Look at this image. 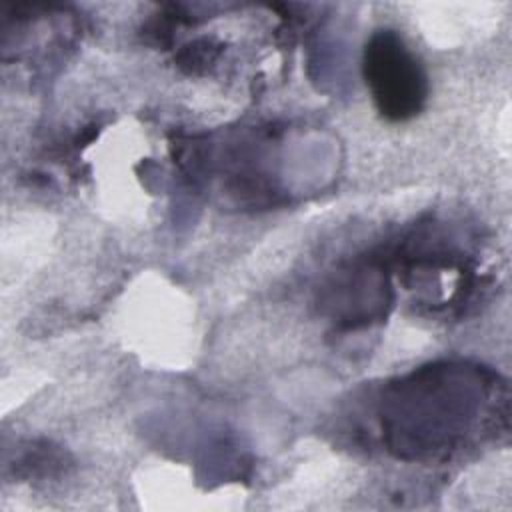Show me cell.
Segmentation results:
<instances>
[{"mask_svg": "<svg viewBox=\"0 0 512 512\" xmlns=\"http://www.w3.org/2000/svg\"><path fill=\"white\" fill-rule=\"evenodd\" d=\"M364 78L378 112L388 120H408L426 102V72L404 40L392 30H380L368 40Z\"/></svg>", "mask_w": 512, "mask_h": 512, "instance_id": "7a4b0ae2", "label": "cell"}, {"mask_svg": "<svg viewBox=\"0 0 512 512\" xmlns=\"http://www.w3.org/2000/svg\"><path fill=\"white\" fill-rule=\"evenodd\" d=\"M488 382L464 364H432L390 386L382 428L398 456H434L456 448L470 432Z\"/></svg>", "mask_w": 512, "mask_h": 512, "instance_id": "6da1fadb", "label": "cell"}]
</instances>
